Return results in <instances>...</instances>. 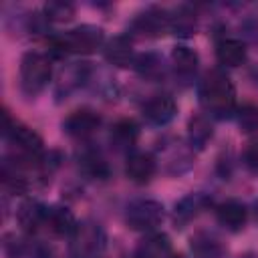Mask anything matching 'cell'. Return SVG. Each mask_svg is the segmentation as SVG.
<instances>
[{
  "instance_id": "obj_1",
  "label": "cell",
  "mask_w": 258,
  "mask_h": 258,
  "mask_svg": "<svg viewBox=\"0 0 258 258\" xmlns=\"http://www.w3.org/2000/svg\"><path fill=\"white\" fill-rule=\"evenodd\" d=\"M198 101L204 113L212 119H230L236 115V87L222 67L210 69L198 81Z\"/></svg>"
},
{
  "instance_id": "obj_2",
  "label": "cell",
  "mask_w": 258,
  "mask_h": 258,
  "mask_svg": "<svg viewBox=\"0 0 258 258\" xmlns=\"http://www.w3.org/2000/svg\"><path fill=\"white\" fill-rule=\"evenodd\" d=\"M105 30L95 24H81L64 32L50 34L46 38L48 56L64 58L69 54H93L105 46Z\"/></svg>"
},
{
  "instance_id": "obj_3",
  "label": "cell",
  "mask_w": 258,
  "mask_h": 258,
  "mask_svg": "<svg viewBox=\"0 0 258 258\" xmlns=\"http://www.w3.org/2000/svg\"><path fill=\"white\" fill-rule=\"evenodd\" d=\"M52 79V62L50 56L38 50H28L20 58L18 67V85L24 97L40 95Z\"/></svg>"
},
{
  "instance_id": "obj_4",
  "label": "cell",
  "mask_w": 258,
  "mask_h": 258,
  "mask_svg": "<svg viewBox=\"0 0 258 258\" xmlns=\"http://www.w3.org/2000/svg\"><path fill=\"white\" fill-rule=\"evenodd\" d=\"M4 137L14 147L12 153H16V155L30 157V159H40L46 153L42 137L32 127L14 119L8 109H4Z\"/></svg>"
},
{
  "instance_id": "obj_5",
  "label": "cell",
  "mask_w": 258,
  "mask_h": 258,
  "mask_svg": "<svg viewBox=\"0 0 258 258\" xmlns=\"http://www.w3.org/2000/svg\"><path fill=\"white\" fill-rule=\"evenodd\" d=\"M69 256L71 258H101L107 248L105 228L95 220L79 222L77 230L69 238Z\"/></svg>"
},
{
  "instance_id": "obj_6",
  "label": "cell",
  "mask_w": 258,
  "mask_h": 258,
  "mask_svg": "<svg viewBox=\"0 0 258 258\" xmlns=\"http://www.w3.org/2000/svg\"><path fill=\"white\" fill-rule=\"evenodd\" d=\"M123 220L129 230L149 234V232H155L163 224L165 208L161 202L153 198H135L125 206Z\"/></svg>"
},
{
  "instance_id": "obj_7",
  "label": "cell",
  "mask_w": 258,
  "mask_h": 258,
  "mask_svg": "<svg viewBox=\"0 0 258 258\" xmlns=\"http://www.w3.org/2000/svg\"><path fill=\"white\" fill-rule=\"evenodd\" d=\"M171 32V12L161 6H145L129 22V36L137 38H161Z\"/></svg>"
},
{
  "instance_id": "obj_8",
  "label": "cell",
  "mask_w": 258,
  "mask_h": 258,
  "mask_svg": "<svg viewBox=\"0 0 258 258\" xmlns=\"http://www.w3.org/2000/svg\"><path fill=\"white\" fill-rule=\"evenodd\" d=\"M93 73H95L93 64L87 62V60L67 62L54 79V97H56V101H62V99L71 97L75 91L89 85V81L93 79Z\"/></svg>"
},
{
  "instance_id": "obj_9",
  "label": "cell",
  "mask_w": 258,
  "mask_h": 258,
  "mask_svg": "<svg viewBox=\"0 0 258 258\" xmlns=\"http://www.w3.org/2000/svg\"><path fill=\"white\" fill-rule=\"evenodd\" d=\"M101 123H103V119H101V115H99L95 109H91V107H81V109L71 111V113L62 119L60 127H62V131H64L71 139H77V141H81V143H87V141L101 129Z\"/></svg>"
},
{
  "instance_id": "obj_10",
  "label": "cell",
  "mask_w": 258,
  "mask_h": 258,
  "mask_svg": "<svg viewBox=\"0 0 258 258\" xmlns=\"http://www.w3.org/2000/svg\"><path fill=\"white\" fill-rule=\"evenodd\" d=\"M159 159L163 161V171L169 175H181L194 167V151L181 139L163 141L159 147Z\"/></svg>"
},
{
  "instance_id": "obj_11",
  "label": "cell",
  "mask_w": 258,
  "mask_h": 258,
  "mask_svg": "<svg viewBox=\"0 0 258 258\" xmlns=\"http://www.w3.org/2000/svg\"><path fill=\"white\" fill-rule=\"evenodd\" d=\"M214 206V200L210 194L206 191H191L187 196H183L181 200L175 202L173 206V214H171V220H173V226L175 228H185L189 226L194 220H198L204 212H208L210 208Z\"/></svg>"
},
{
  "instance_id": "obj_12",
  "label": "cell",
  "mask_w": 258,
  "mask_h": 258,
  "mask_svg": "<svg viewBox=\"0 0 258 258\" xmlns=\"http://www.w3.org/2000/svg\"><path fill=\"white\" fill-rule=\"evenodd\" d=\"M75 161H77V167L79 171L89 177V179H97V181H105L111 177V165L105 157V153L91 145V143H83L77 153H75Z\"/></svg>"
},
{
  "instance_id": "obj_13",
  "label": "cell",
  "mask_w": 258,
  "mask_h": 258,
  "mask_svg": "<svg viewBox=\"0 0 258 258\" xmlns=\"http://www.w3.org/2000/svg\"><path fill=\"white\" fill-rule=\"evenodd\" d=\"M143 119L153 127H165L177 115V103L167 93H155L141 103Z\"/></svg>"
},
{
  "instance_id": "obj_14",
  "label": "cell",
  "mask_w": 258,
  "mask_h": 258,
  "mask_svg": "<svg viewBox=\"0 0 258 258\" xmlns=\"http://www.w3.org/2000/svg\"><path fill=\"white\" fill-rule=\"evenodd\" d=\"M169 62H171L169 67H171V73L177 83H181V85L194 83L198 69H200V54L194 48H189L185 44H175L171 48Z\"/></svg>"
},
{
  "instance_id": "obj_15",
  "label": "cell",
  "mask_w": 258,
  "mask_h": 258,
  "mask_svg": "<svg viewBox=\"0 0 258 258\" xmlns=\"http://www.w3.org/2000/svg\"><path fill=\"white\" fill-rule=\"evenodd\" d=\"M216 58L224 69L242 67L248 58L246 42L236 36H228L226 32H218L216 34Z\"/></svg>"
},
{
  "instance_id": "obj_16",
  "label": "cell",
  "mask_w": 258,
  "mask_h": 258,
  "mask_svg": "<svg viewBox=\"0 0 258 258\" xmlns=\"http://www.w3.org/2000/svg\"><path fill=\"white\" fill-rule=\"evenodd\" d=\"M157 173V157L149 151H131L125 159V175L137 185H145Z\"/></svg>"
},
{
  "instance_id": "obj_17",
  "label": "cell",
  "mask_w": 258,
  "mask_h": 258,
  "mask_svg": "<svg viewBox=\"0 0 258 258\" xmlns=\"http://www.w3.org/2000/svg\"><path fill=\"white\" fill-rule=\"evenodd\" d=\"M214 214H216V222H218L224 230H228V232H240V230H244V226L248 224L250 208H248L244 202L230 198V200L220 202V204L216 206Z\"/></svg>"
},
{
  "instance_id": "obj_18",
  "label": "cell",
  "mask_w": 258,
  "mask_h": 258,
  "mask_svg": "<svg viewBox=\"0 0 258 258\" xmlns=\"http://www.w3.org/2000/svg\"><path fill=\"white\" fill-rule=\"evenodd\" d=\"M46 210L48 206H44L38 200H24L16 210V222L20 230L26 236H36L38 232H44Z\"/></svg>"
},
{
  "instance_id": "obj_19",
  "label": "cell",
  "mask_w": 258,
  "mask_h": 258,
  "mask_svg": "<svg viewBox=\"0 0 258 258\" xmlns=\"http://www.w3.org/2000/svg\"><path fill=\"white\" fill-rule=\"evenodd\" d=\"M214 139V123L212 117H208L206 113H194L187 119L185 125V143L189 145V149L196 151H204L208 147V143Z\"/></svg>"
},
{
  "instance_id": "obj_20",
  "label": "cell",
  "mask_w": 258,
  "mask_h": 258,
  "mask_svg": "<svg viewBox=\"0 0 258 258\" xmlns=\"http://www.w3.org/2000/svg\"><path fill=\"white\" fill-rule=\"evenodd\" d=\"M103 54H105V60L113 67H119V69H133V62H135V56L137 52L133 50V40L129 34H117L113 38H109L103 46Z\"/></svg>"
},
{
  "instance_id": "obj_21",
  "label": "cell",
  "mask_w": 258,
  "mask_h": 258,
  "mask_svg": "<svg viewBox=\"0 0 258 258\" xmlns=\"http://www.w3.org/2000/svg\"><path fill=\"white\" fill-rule=\"evenodd\" d=\"M191 258H226L228 248L220 236L210 230H198L189 236Z\"/></svg>"
},
{
  "instance_id": "obj_22",
  "label": "cell",
  "mask_w": 258,
  "mask_h": 258,
  "mask_svg": "<svg viewBox=\"0 0 258 258\" xmlns=\"http://www.w3.org/2000/svg\"><path fill=\"white\" fill-rule=\"evenodd\" d=\"M137 141H139V125L135 119L123 117L113 123L109 131V143L115 151H123L129 155L131 151H135Z\"/></svg>"
},
{
  "instance_id": "obj_23",
  "label": "cell",
  "mask_w": 258,
  "mask_h": 258,
  "mask_svg": "<svg viewBox=\"0 0 258 258\" xmlns=\"http://www.w3.org/2000/svg\"><path fill=\"white\" fill-rule=\"evenodd\" d=\"M79 222L67 206H48L44 232H48L50 236H58V238H71Z\"/></svg>"
},
{
  "instance_id": "obj_24",
  "label": "cell",
  "mask_w": 258,
  "mask_h": 258,
  "mask_svg": "<svg viewBox=\"0 0 258 258\" xmlns=\"http://www.w3.org/2000/svg\"><path fill=\"white\" fill-rule=\"evenodd\" d=\"M133 256L135 258H171L173 256L171 240L163 232H157V230L149 232L137 242Z\"/></svg>"
},
{
  "instance_id": "obj_25",
  "label": "cell",
  "mask_w": 258,
  "mask_h": 258,
  "mask_svg": "<svg viewBox=\"0 0 258 258\" xmlns=\"http://www.w3.org/2000/svg\"><path fill=\"white\" fill-rule=\"evenodd\" d=\"M133 71L143 79V81H151V83H157V81H163L165 75H167V64L163 62V56L153 52V50H147V52H139L135 56V62H133Z\"/></svg>"
},
{
  "instance_id": "obj_26",
  "label": "cell",
  "mask_w": 258,
  "mask_h": 258,
  "mask_svg": "<svg viewBox=\"0 0 258 258\" xmlns=\"http://www.w3.org/2000/svg\"><path fill=\"white\" fill-rule=\"evenodd\" d=\"M198 30V16L191 6H179L171 12V32L179 38H189Z\"/></svg>"
},
{
  "instance_id": "obj_27",
  "label": "cell",
  "mask_w": 258,
  "mask_h": 258,
  "mask_svg": "<svg viewBox=\"0 0 258 258\" xmlns=\"http://www.w3.org/2000/svg\"><path fill=\"white\" fill-rule=\"evenodd\" d=\"M236 123L242 133H258V103H242L236 109Z\"/></svg>"
},
{
  "instance_id": "obj_28",
  "label": "cell",
  "mask_w": 258,
  "mask_h": 258,
  "mask_svg": "<svg viewBox=\"0 0 258 258\" xmlns=\"http://www.w3.org/2000/svg\"><path fill=\"white\" fill-rule=\"evenodd\" d=\"M42 14L48 22H71L75 18V6L62 0H50L42 6Z\"/></svg>"
},
{
  "instance_id": "obj_29",
  "label": "cell",
  "mask_w": 258,
  "mask_h": 258,
  "mask_svg": "<svg viewBox=\"0 0 258 258\" xmlns=\"http://www.w3.org/2000/svg\"><path fill=\"white\" fill-rule=\"evenodd\" d=\"M242 161H244V165H246L248 169L258 171V133H256V137H252V139L248 141V145L244 147V151H242Z\"/></svg>"
},
{
  "instance_id": "obj_30",
  "label": "cell",
  "mask_w": 258,
  "mask_h": 258,
  "mask_svg": "<svg viewBox=\"0 0 258 258\" xmlns=\"http://www.w3.org/2000/svg\"><path fill=\"white\" fill-rule=\"evenodd\" d=\"M250 212H252V216H254V220H256V224H258V200H254V202H252Z\"/></svg>"
},
{
  "instance_id": "obj_31",
  "label": "cell",
  "mask_w": 258,
  "mask_h": 258,
  "mask_svg": "<svg viewBox=\"0 0 258 258\" xmlns=\"http://www.w3.org/2000/svg\"><path fill=\"white\" fill-rule=\"evenodd\" d=\"M238 258H258V254H256V252H252V250H248V252H244V254H240Z\"/></svg>"
},
{
  "instance_id": "obj_32",
  "label": "cell",
  "mask_w": 258,
  "mask_h": 258,
  "mask_svg": "<svg viewBox=\"0 0 258 258\" xmlns=\"http://www.w3.org/2000/svg\"><path fill=\"white\" fill-rule=\"evenodd\" d=\"M252 77L256 79V83H258V69H254V73H252Z\"/></svg>"
},
{
  "instance_id": "obj_33",
  "label": "cell",
  "mask_w": 258,
  "mask_h": 258,
  "mask_svg": "<svg viewBox=\"0 0 258 258\" xmlns=\"http://www.w3.org/2000/svg\"><path fill=\"white\" fill-rule=\"evenodd\" d=\"M171 258H185V256H181V254H177V256H175V254H173Z\"/></svg>"
},
{
  "instance_id": "obj_34",
  "label": "cell",
  "mask_w": 258,
  "mask_h": 258,
  "mask_svg": "<svg viewBox=\"0 0 258 258\" xmlns=\"http://www.w3.org/2000/svg\"><path fill=\"white\" fill-rule=\"evenodd\" d=\"M131 258H135V256H131Z\"/></svg>"
}]
</instances>
